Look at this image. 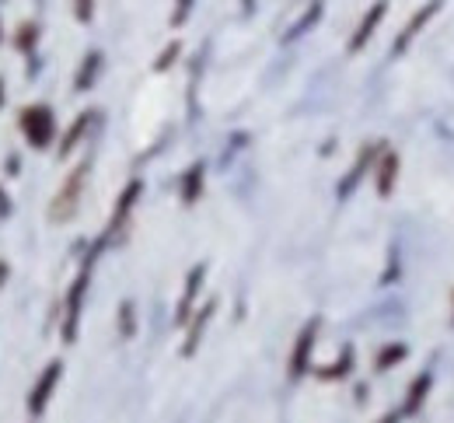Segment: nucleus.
I'll use <instances>...</instances> for the list:
<instances>
[{"label":"nucleus","mask_w":454,"mask_h":423,"mask_svg":"<svg viewBox=\"0 0 454 423\" xmlns=\"http://www.w3.org/2000/svg\"><path fill=\"white\" fill-rule=\"evenodd\" d=\"M88 161H81L70 176H67V182L59 185V192L53 196V207H50V221H57V224H63V221H70L74 214H77V207H81V192H84V182H88Z\"/></svg>","instance_id":"1"},{"label":"nucleus","mask_w":454,"mask_h":423,"mask_svg":"<svg viewBox=\"0 0 454 423\" xmlns=\"http://www.w3.org/2000/svg\"><path fill=\"white\" fill-rule=\"evenodd\" d=\"M21 133L32 147H46L57 133V120H53V109L50 106H28L21 113Z\"/></svg>","instance_id":"2"},{"label":"nucleus","mask_w":454,"mask_h":423,"mask_svg":"<svg viewBox=\"0 0 454 423\" xmlns=\"http://www.w3.org/2000/svg\"><path fill=\"white\" fill-rule=\"evenodd\" d=\"M88 273H91V266L81 270V277L74 280V287H70V294H67V318H63V340H67V343H74V336H77L81 302H84V291H88Z\"/></svg>","instance_id":"3"},{"label":"nucleus","mask_w":454,"mask_h":423,"mask_svg":"<svg viewBox=\"0 0 454 423\" xmlns=\"http://www.w3.org/2000/svg\"><path fill=\"white\" fill-rule=\"evenodd\" d=\"M59 367H63V364L53 361L43 371V378L35 381L32 399H28V410H32V413H43V410H46V403H50V396H53V388H57V381H59Z\"/></svg>","instance_id":"4"},{"label":"nucleus","mask_w":454,"mask_h":423,"mask_svg":"<svg viewBox=\"0 0 454 423\" xmlns=\"http://www.w3.org/2000/svg\"><path fill=\"white\" fill-rule=\"evenodd\" d=\"M385 11H388V0H378V4H374V7H371V11L364 14V21H360V28H356V35L349 39V50H353V53L367 46V39L374 35V28H378V21L385 18Z\"/></svg>","instance_id":"5"},{"label":"nucleus","mask_w":454,"mask_h":423,"mask_svg":"<svg viewBox=\"0 0 454 423\" xmlns=\"http://www.w3.org/2000/svg\"><path fill=\"white\" fill-rule=\"evenodd\" d=\"M315 329H318V325L311 322V325L297 336V350H294V357H290V371H294V374H301V371L308 367V354H311V347H315Z\"/></svg>","instance_id":"6"},{"label":"nucleus","mask_w":454,"mask_h":423,"mask_svg":"<svg viewBox=\"0 0 454 423\" xmlns=\"http://www.w3.org/2000/svg\"><path fill=\"white\" fill-rule=\"evenodd\" d=\"M437 7H441V0H430V4H427V7H423V11H419V14H416V18L409 21V25H405V32L398 35V43H395L398 53H402V50L409 46V39H412V35H419V28H423V25H427V21L434 18V11H437Z\"/></svg>","instance_id":"7"},{"label":"nucleus","mask_w":454,"mask_h":423,"mask_svg":"<svg viewBox=\"0 0 454 423\" xmlns=\"http://www.w3.org/2000/svg\"><path fill=\"white\" fill-rule=\"evenodd\" d=\"M137 196H140V182H129L126 192L119 196V207H115V217H113V231H119V224L126 221V214H129V207L137 203Z\"/></svg>","instance_id":"8"},{"label":"nucleus","mask_w":454,"mask_h":423,"mask_svg":"<svg viewBox=\"0 0 454 423\" xmlns=\"http://www.w3.org/2000/svg\"><path fill=\"white\" fill-rule=\"evenodd\" d=\"M200 185H203V168L196 165V168H189V176H185V182H182V200H185V203H196Z\"/></svg>","instance_id":"9"},{"label":"nucleus","mask_w":454,"mask_h":423,"mask_svg":"<svg viewBox=\"0 0 454 423\" xmlns=\"http://www.w3.org/2000/svg\"><path fill=\"white\" fill-rule=\"evenodd\" d=\"M200 280H203V266H196V270H192V277L185 280V298H182V311H178V318H182V322H185V315H189V304H192L196 291H200Z\"/></svg>","instance_id":"10"},{"label":"nucleus","mask_w":454,"mask_h":423,"mask_svg":"<svg viewBox=\"0 0 454 423\" xmlns=\"http://www.w3.org/2000/svg\"><path fill=\"white\" fill-rule=\"evenodd\" d=\"M88 120H91V113H84L81 120H77V122H74V126H70V133L63 137V147H59V154H70V151L77 147V140H81V133L88 129Z\"/></svg>","instance_id":"11"},{"label":"nucleus","mask_w":454,"mask_h":423,"mask_svg":"<svg viewBox=\"0 0 454 423\" xmlns=\"http://www.w3.org/2000/svg\"><path fill=\"white\" fill-rule=\"evenodd\" d=\"M95 74H98V53L84 57V67H81V74H77V91H88V84H91Z\"/></svg>","instance_id":"12"},{"label":"nucleus","mask_w":454,"mask_h":423,"mask_svg":"<svg viewBox=\"0 0 454 423\" xmlns=\"http://www.w3.org/2000/svg\"><path fill=\"white\" fill-rule=\"evenodd\" d=\"M392 179H395V158L388 154V158H385V165H381V179H378V189H381V192H388V189H392Z\"/></svg>","instance_id":"13"},{"label":"nucleus","mask_w":454,"mask_h":423,"mask_svg":"<svg viewBox=\"0 0 454 423\" xmlns=\"http://www.w3.org/2000/svg\"><path fill=\"white\" fill-rule=\"evenodd\" d=\"M91 14H95V0H77V18L91 21Z\"/></svg>","instance_id":"14"},{"label":"nucleus","mask_w":454,"mask_h":423,"mask_svg":"<svg viewBox=\"0 0 454 423\" xmlns=\"http://www.w3.org/2000/svg\"><path fill=\"white\" fill-rule=\"evenodd\" d=\"M4 273H7V266H4V262H0V277H4Z\"/></svg>","instance_id":"15"},{"label":"nucleus","mask_w":454,"mask_h":423,"mask_svg":"<svg viewBox=\"0 0 454 423\" xmlns=\"http://www.w3.org/2000/svg\"><path fill=\"white\" fill-rule=\"evenodd\" d=\"M241 4H245V7H248V4H252V0H241Z\"/></svg>","instance_id":"16"},{"label":"nucleus","mask_w":454,"mask_h":423,"mask_svg":"<svg viewBox=\"0 0 454 423\" xmlns=\"http://www.w3.org/2000/svg\"><path fill=\"white\" fill-rule=\"evenodd\" d=\"M0 102H4V88H0Z\"/></svg>","instance_id":"17"}]
</instances>
